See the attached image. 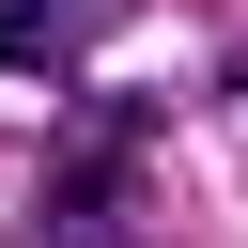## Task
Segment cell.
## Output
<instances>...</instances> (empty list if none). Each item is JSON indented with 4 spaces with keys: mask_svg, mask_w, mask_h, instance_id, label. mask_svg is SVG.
I'll return each instance as SVG.
<instances>
[{
    "mask_svg": "<svg viewBox=\"0 0 248 248\" xmlns=\"http://www.w3.org/2000/svg\"><path fill=\"white\" fill-rule=\"evenodd\" d=\"M46 248H140V155H124V140L62 155V186H46Z\"/></svg>",
    "mask_w": 248,
    "mask_h": 248,
    "instance_id": "6da1fadb",
    "label": "cell"
},
{
    "mask_svg": "<svg viewBox=\"0 0 248 248\" xmlns=\"http://www.w3.org/2000/svg\"><path fill=\"white\" fill-rule=\"evenodd\" d=\"M62 62V0H0V78H46Z\"/></svg>",
    "mask_w": 248,
    "mask_h": 248,
    "instance_id": "7a4b0ae2",
    "label": "cell"
}]
</instances>
